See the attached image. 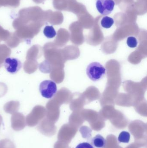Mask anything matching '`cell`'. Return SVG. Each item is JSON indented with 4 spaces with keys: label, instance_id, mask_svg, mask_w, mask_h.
<instances>
[{
    "label": "cell",
    "instance_id": "11",
    "mask_svg": "<svg viewBox=\"0 0 147 148\" xmlns=\"http://www.w3.org/2000/svg\"><path fill=\"white\" fill-rule=\"evenodd\" d=\"M20 105L19 101H10L5 103L3 106V109L6 113L13 114L18 111Z\"/></svg>",
    "mask_w": 147,
    "mask_h": 148
},
{
    "label": "cell",
    "instance_id": "26",
    "mask_svg": "<svg viewBox=\"0 0 147 148\" xmlns=\"http://www.w3.org/2000/svg\"><path fill=\"white\" fill-rule=\"evenodd\" d=\"M4 6V0H0V8Z\"/></svg>",
    "mask_w": 147,
    "mask_h": 148
},
{
    "label": "cell",
    "instance_id": "10",
    "mask_svg": "<svg viewBox=\"0 0 147 148\" xmlns=\"http://www.w3.org/2000/svg\"><path fill=\"white\" fill-rule=\"evenodd\" d=\"M39 64L37 60H26L23 66V69L25 73L28 74L33 73L38 69Z\"/></svg>",
    "mask_w": 147,
    "mask_h": 148
},
{
    "label": "cell",
    "instance_id": "6",
    "mask_svg": "<svg viewBox=\"0 0 147 148\" xmlns=\"http://www.w3.org/2000/svg\"><path fill=\"white\" fill-rule=\"evenodd\" d=\"M114 0H97L96 6L98 11L102 15H108L111 14L114 8Z\"/></svg>",
    "mask_w": 147,
    "mask_h": 148
},
{
    "label": "cell",
    "instance_id": "12",
    "mask_svg": "<svg viewBox=\"0 0 147 148\" xmlns=\"http://www.w3.org/2000/svg\"><path fill=\"white\" fill-rule=\"evenodd\" d=\"M11 50L5 44L0 45V68L4 64V61L7 58L10 56Z\"/></svg>",
    "mask_w": 147,
    "mask_h": 148
},
{
    "label": "cell",
    "instance_id": "18",
    "mask_svg": "<svg viewBox=\"0 0 147 148\" xmlns=\"http://www.w3.org/2000/svg\"><path fill=\"white\" fill-rule=\"evenodd\" d=\"M130 135L127 131H122L118 136V141L122 143H128L130 140Z\"/></svg>",
    "mask_w": 147,
    "mask_h": 148
},
{
    "label": "cell",
    "instance_id": "15",
    "mask_svg": "<svg viewBox=\"0 0 147 148\" xmlns=\"http://www.w3.org/2000/svg\"><path fill=\"white\" fill-rule=\"evenodd\" d=\"M114 21L113 18L108 16H104L101 21V24L104 28L109 29L114 24Z\"/></svg>",
    "mask_w": 147,
    "mask_h": 148
},
{
    "label": "cell",
    "instance_id": "20",
    "mask_svg": "<svg viewBox=\"0 0 147 148\" xmlns=\"http://www.w3.org/2000/svg\"><path fill=\"white\" fill-rule=\"evenodd\" d=\"M11 33L8 30L4 29L0 25V41H6L10 36Z\"/></svg>",
    "mask_w": 147,
    "mask_h": 148
},
{
    "label": "cell",
    "instance_id": "1",
    "mask_svg": "<svg viewBox=\"0 0 147 148\" xmlns=\"http://www.w3.org/2000/svg\"><path fill=\"white\" fill-rule=\"evenodd\" d=\"M19 16L26 23L35 22L44 25L45 21V13L38 6L29 7L20 10Z\"/></svg>",
    "mask_w": 147,
    "mask_h": 148
},
{
    "label": "cell",
    "instance_id": "9",
    "mask_svg": "<svg viewBox=\"0 0 147 148\" xmlns=\"http://www.w3.org/2000/svg\"><path fill=\"white\" fill-rule=\"evenodd\" d=\"M42 55V49L40 46L35 45L32 46L27 52L26 60H36L39 59Z\"/></svg>",
    "mask_w": 147,
    "mask_h": 148
},
{
    "label": "cell",
    "instance_id": "24",
    "mask_svg": "<svg viewBox=\"0 0 147 148\" xmlns=\"http://www.w3.org/2000/svg\"><path fill=\"white\" fill-rule=\"evenodd\" d=\"M76 148H94L93 146L88 143H79L77 145Z\"/></svg>",
    "mask_w": 147,
    "mask_h": 148
},
{
    "label": "cell",
    "instance_id": "5",
    "mask_svg": "<svg viewBox=\"0 0 147 148\" xmlns=\"http://www.w3.org/2000/svg\"><path fill=\"white\" fill-rule=\"evenodd\" d=\"M39 91L42 97L50 99L57 93V85L54 81L45 80L40 84Z\"/></svg>",
    "mask_w": 147,
    "mask_h": 148
},
{
    "label": "cell",
    "instance_id": "3",
    "mask_svg": "<svg viewBox=\"0 0 147 148\" xmlns=\"http://www.w3.org/2000/svg\"><path fill=\"white\" fill-rule=\"evenodd\" d=\"M106 69L98 62H92L86 68V74L88 77L94 82L102 79L105 75Z\"/></svg>",
    "mask_w": 147,
    "mask_h": 148
},
{
    "label": "cell",
    "instance_id": "2",
    "mask_svg": "<svg viewBox=\"0 0 147 148\" xmlns=\"http://www.w3.org/2000/svg\"><path fill=\"white\" fill-rule=\"evenodd\" d=\"M43 25L35 22H28L16 29V34L22 41L30 40L37 35Z\"/></svg>",
    "mask_w": 147,
    "mask_h": 148
},
{
    "label": "cell",
    "instance_id": "25",
    "mask_svg": "<svg viewBox=\"0 0 147 148\" xmlns=\"http://www.w3.org/2000/svg\"><path fill=\"white\" fill-rule=\"evenodd\" d=\"M34 2L37 3H40L43 2L45 0H33Z\"/></svg>",
    "mask_w": 147,
    "mask_h": 148
},
{
    "label": "cell",
    "instance_id": "8",
    "mask_svg": "<svg viewBox=\"0 0 147 148\" xmlns=\"http://www.w3.org/2000/svg\"><path fill=\"white\" fill-rule=\"evenodd\" d=\"M4 66L8 72L11 74L16 73L22 68V63L15 58H7L5 60Z\"/></svg>",
    "mask_w": 147,
    "mask_h": 148
},
{
    "label": "cell",
    "instance_id": "19",
    "mask_svg": "<svg viewBox=\"0 0 147 148\" xmlns=\"http://www.w3.org/2000/svg\"><path fill=\"white\" fill-rule=\"evenodd\" d=\"M1 148H16L14 143L9 139H5L0 141Z\"/></svg>",
    "mask_w": 147,
    "mask_h": 148
},
{
    "label": "cell",
    "instance_id": "4",
    "mask_svg": "<svg viewBox=\"0 0 147 148\" xmlns=\"http://www.w3.org/2000/svg\"><path fill=\"white\" fill-rule=\"evenodd\" d=\"M45 114V110L43 106L41 105L35 106L26 117V124L28 127H35L39 124L44 118Z\"/></svg>",
    "mask_w": 147,
    "mask_h": 148
},
{
    "label": "cell",
    "instance_id": "22",
    "mask_svg": "<svg viewBox=\"0 0 147 148\" xmlns=\"http://www.w3.org/2000/svg\"><path fill=\"white\" fill-rule=\"evenodd\" d=\"M127 44L129 47L133 48L136 47L138 45V41L135 37L129 36L127 40Z\"/></svg>",
    "mask_w": 147,
    "mask_h": 148
},
{
    "label": "cell",
    "instance_id": "7",
    "mask_svg": "<svg viewBox=\"0 0 147 148\" xmlns=\"http://www.w3.org/2000/svg\"><path fill=\"white\" fill-rule=\"evenodd\" d=\"M11 123V127L16 131H20L24 129L26 125L24 115L17 112L12 114Z\"/></svg>",
    "mask_w": 147,
    "mask_h": 148
},
{
    "label": "cell",
    "instance_id": "14",
    "mask_svg": "<svg viewBox=\"0 0 147 148\" xmlns=\"http://www.w3.org/2000/svg\"><path fill=\"white\" fill-rule=\"evenodd\" d=\"M91 143L96 147L103 148L106 145V141L101 135L98 134L92 138Z\"/></svg>",
    "mask_w": 147,
    "mask_h": 148
},
{
    "label": "cell",
    "instance_id": "23",
    "mask_svg": "<svg viewBox=\"0 0 147 148\" xmlns=\"http://www.w3.org/2000/svg\"><path fill=\"white\" fill-rule=\"evenodd\" d=\"M7 88L5 84L0 83V97L3 96L7 93Z\"/></svg>",
    "mask_w": 147,
    "mask_h": 148
},
{
    "label": "cell",
    "instance_id": "13",
    "mask_svg": "<svg viewBox=\"0 0 147 148\" xmlns=\"http://www.w3.org/2000/svg\"><path fill=\"white\" fill-rule=\"evenodd\" d=\"M22 41L16 36L15 33H12L10 34V36L5 42L9 47L15 48Z\"/></svg>",
    "mask_w": 147,
    "mask_h": 148
},
{
    "label": "cell",
    "instance_id": "28",
    "mask_svg": "<svg viewBox=\"0 0 147 148\" xmlns=\"http://www.w3.org/2000/svg\"><path fill=\"white\" fill-rule=\"evenodd\" d=\"M0 148H1V147H0Z\"/></svg>",
    "mask_w": 147,
    "mask_h": 148
},
{
    "label": "cell",
    "instance_id": "21",
    "mask_svg": "<svg viewBox=\"0 0 147 148\" xmlns=\"http://www.w3.org/2000/svg\"><path fill=\"white\" fill-rule=\"evenodd\" d=\"M20 4V0H4V6L16 8Z\"/></svg>",
    "mask_w": 147,
    "mask_h": 148
},
{
    "label": "cell",
    "instance_id": "16",
    "mask_svg": "<svg viewBox=\"0 0 147 148\" xmlns=\"http://www.w3.org/2000/svg\"><path fill=\"white\" fill-rule=\"evenodd\" d=\"M44 35L49 39L54 38L56 36L57 33L52 26H47L45 27L43 31Z\"/></svg>",
    "mask_w": 147,
    "mask_h": 148
},
{
    "label": "cell",
    "instance_id": "17",
    "mask_svg": "<svg viewBox=\"0 0 147 148\" xmlns=\"http://www.w3.org/2000/svg\"><path fill=\"white\" fill-rule=\"evenodd\" d=\"M39 69L41 72L44 73H50L51 70V64L46 60L40 64L39 66Z\"/></svg>",
    "mask_w": 147,
    "mask_h": 148
},
{
    "label": "cell",
    "instance_id": "27",
    "mask_svg": "<svg viewBox=\"0 0 147 148\" xmlns=\"http://www.w3.org/2000/svg\"><path fill=\"white\" fill-rule=\"evenodd\" d=\"M3 121V118L2 116L0 115V126H1V124L2 123Z\"/></svg>",
    "mask_w": 147,
    "mask_h": 148
}]
</instances>
